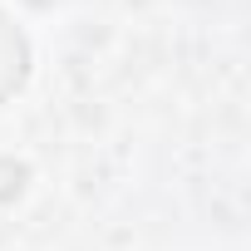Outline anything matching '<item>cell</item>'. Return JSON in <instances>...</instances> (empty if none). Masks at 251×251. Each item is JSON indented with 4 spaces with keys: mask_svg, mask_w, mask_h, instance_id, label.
Segmentation results:
<instances>
[{
    "mask_svg": "<svg viewBox=\"0 0 251 251\" xmlns=\"http://www.w3.org/2000/svg\"><path fill=\"white\" fill-rule=\"evenodd\" d=\"M25 69H30V45H25V35L5 15H0V103L25 84Z\"/></svg>",
    "mask_w": 251,
    "mask_h": 251,
    "instance_id": "cell-1",
    "label": "cell"
},
{
    "mask_svg": "<svg viewBox=\"0 0 251 251\" xmlns=\"http://www.w3.org/2000/svg\"><path fill=\"white\" fill-rule=\"evenodd\" d=\"M25 177H30V168H25V163L0 158V202H15V197H20V187H25Z\"/></svg>",
    "mask_w": 251,
    "mask_h": 251,
    "instance_id": "cell-2",
    "label": "cell"
}]
</instances>
